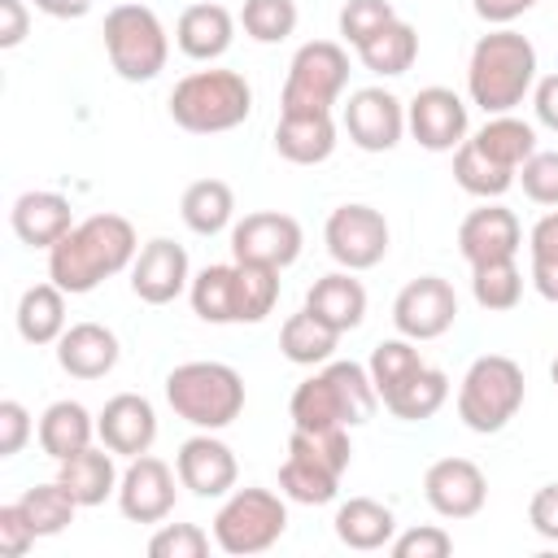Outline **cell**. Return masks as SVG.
<instances>
[{
	"label": "cell",
	"mask_w": 558,
	"mask_h": 558,
	"mask_svg": "<svg viewBox=\"0 0 558 558\" xmlns=\"http://www.w3.org/2000/svg\"><path fill=\"white\" fill-rule=\"evenodd\" d=\"M279 301V270L262 262H235V323H262Z\"/></svg>",
	"instance_id": "obj_38"
},
{
	"label": "cell",
	"mask_w": 558,
	"mask_h": 558,
	"mask_svg": "<svg viewBox=\"0 0 558 558\" xmlns=\"http://www.w3.org/2000/svg\"><path fill=\"white\" fill-rule=\"evenodd\" d=\"M9 227L22 244L52 248L74 227V214H70V201L61 192H22L9 209Z\"/></svg>",
	"instance_id": "obj_22"
},
{
	"label": "cell",
	"mask_w": 558,
	"mask_h": 558,
	"mask_svg": "<svg viewBox=\"0 0 558 558\" xmlns=\"http://www.w3.org/2000/svg\"><path fill=\"white\" fill-rule=\"evenodd\" d=\"M192 314L205 323H235V262L231 266H205L187 288Z\"/></svg>",
	"instance_id": "obj_37"
},
{
	"label": "cell",
	"mask_w": 558,
	"mask_h": 558,
	"mask_svg": "<svg viewBox=\"0 0 558 558\" xmlns=\"http://www.w3.org/2000/svg\"><path fill=\"white\" fill-rule=\"evenodd\" d=\"M523 405V366L506 353H484L466 366L462 384H458V418L480 432L493 436L501 432Z\"/></svg>",
	"instance_id": "obj_6"
},
{
	"label": "cell",
	"mask_w": 558,
	"mask_h": 558,
	"mask_svg": "<svg viewBox=\"0 0 558 558\" xmlns=\"http://www.w3.org/2000/svg\"><path fill=\"white\" fill-rule=\"evenodd\" d=\"M301 222L292 214H279V209H257V214H244L235 227H231V257L235 262H262V266H292L301 257Z\"/></svg>",
	"instance_id": "obj_12"
},
{
	"label": "cell",
	"mask_w": 558,
	"mask_h": 558,
	"mask_svg": "<svg viewBox=\"0 0 558 558\" xmlns=\"http://www.w3.org/2000/svg\"><path fill=\"white\" fill-rule=\"evenodd\" d=\"M392 17H397V9L388 0H344V9H340V35L357 48L375 31H384Z\"/></svg>",
	"instance_id": "obj_45"
},
{
	"label": "cell",
	"mask_w": 558,
	"mask_h": 558,
	"mask_svg": "<svg viewBox=\"0 0 558 558\" xmlns=\"http://www.w3.org/2000/svg\"><path fill=\"white\" fill-rule=\"evenodd\" d=\"M336 536H340V545H349V549H384V545H392V536H397V514L384 506V501H375V497H349L340 510H336Z\"/></svg>",
	"instance_id": "obj_26"
},
{
	"label": "cell",
	"mask_w": 558,
	"mask_h": 558,
	"mask_svg": "<svg viewBox=\"0 0 558 558\" xmlns=\"http://www.w3.org/2000/svg\"><path fill=\"white\" fill-rule=\"evenodd\" d=\"M248 113H253V87L235 70H192L170 92V118L192 135L231 131Z\"/></svg>",
	"instance_id": "obj_5"
},
{
	"label": "cell",
	"mask_w": 558,
	"mask_h": 558,
	"mask_svg": "<svg viewBox=\"0 0 558 558\" xmlns=\"http://www.w3.org/2000/svg\"><path fill=\"white\" fill-rule=\"evenodd\" d=\"M375 405H379V392L366 366L323 362V371L296 384L288 414H292V427L318 432V427H362L375 414Z\"/></svg>",
	"instance_id": "obj_3"
},
{
	"label": "cell",
	"mask_w": 558,
	"mask_h": 558,
	"mask_svg": "<svg viewBox=\"0 0 558 558\" xmlns=\"http://www.w3.org/2000/svg\"><path fill=\"white\" fill-rule=\"evenodd\" d=\"M192 288V266H187V248L157 235L148 240L135 262H131V292L144 305H170L179 292Z\"/></svg>",
	"instance_id": "obj_16"
},
{
	"label": "cell",
	"mask_w": 558,
	"mask_h": 558,
	"mask_svg": "<svg viewBox=\"0 0 558 558\" xmlns=\"http://www.w3.org/2000/svg\"><path fill=\"white\" fill-rule=\"evenodd\" d=\"M323 240L344 270H371L388 257V218L371 205H340L327 214Z\"/></svg>",
	"instance_id": "obj_10"
},
{
	"label": "cell",
	"mask_w": 558,
	"mask_h": 558,
	"mask_svg": "<svg viewBox=\"0 0 558 558\" xmlns=\"http://www.w3.org/2000/svg\"><path fill=\"white\" fill-rule=\"evenodd\" d=\"M305 310L344 336L366 318V288H362V279H353V270H331L310 283Z\"/></svg>",
	"instance_id": "obj_25"
},
{
	"label": "cell",
	"mask_w": 558,
	"mask_h": 558,
	"mask_svg": "<svg viewBox=\"0 0 558 558\" xmlns=\"http://www.w3.org/2000/svg\"><path fill=\"white\" fill-rule=\"evenodd\" d=\"M519 183H523V196L536 201V205H549L558 209V148H536L523 166H519Z\"/></svg>",
	"instance_id": "obj_46"
},
{
	"label": "cell",
	"mask_w": 558,
	"mask_h": 558,
	"mask_svg": "<svg viewBox=\"0 0 558 558\" xmlns=\"http://www.w3.org/2000/svg\"><path fill=\"white\" fill-rule=\"evenodd\" d=\"M405 126L427 153H453L466 140V100L449 87H423L405 105Z\"/></svg>",
	"instance_id": "obj_15"
},
{
	"label": "cell",
	"mask_w": 558,
	"mask_h": 558,
	"mask_svg": "<svg viewBox=\"0 0 558 558\" xmlns=\"http://www.w3.org/2000/svg\"><path fill=\"white\" fill-rule=\"evenodd\" d=\"M279 493L288 501H301V506H327L340 493V471H331L314 453L288 445V458L279 466Z\"/></svg>",
	"instance_id": "obj_29"
},
{
	"label": "cell",
	"mask_w": 558,
	"mask_h": 558,
	"mask_svg": "<svg viewBox=\"0 0 558 558\" xmlns=\"http://www.w3.org/2000/svg\"><path fill=\"white\" fill-rule=\"evenodd\" d=\"M174 480L179 471H170L161 458L153 453L131 458V466L118 480V510L131 523H161L174 510Z\"/></svg>",
	"instance_id": "obj_18"
},
{
	"label": "cell",
	"mask_w": 558,
	"mask_h": 558,
	"mask_svg": "<svg viewBox=\"0 0 558 558\" xmlns=\"http://www.w3.org/2000/svg\"><path fill=\"white\" fill-rule=\"evenodd\" d=\"M105 52H109V65L118 70V78L148 83L166 70L170 39H166L161 17L148 4L126 0V4H113L105 13Z\"/></svg>",
	"instance_id": "obj_7"
},
{
	"label": "cell",
	"mask_w": 558,
	"mask_h": 558,
	"mask_svg": "<svg viewBox=\"0 0 558 558\" xmlns=\"http://www.w3.org/2000/svg\"><path fill=\"white\" fill-rule=\"evenodd\" d=\"M292 449H305L314 453L318 462H327L331 471H349V458H353V445H349V427H318V432H301L292 427Z\"/></svg>",
	"instance_id": "obj_44"
},
{
	"label": "cell",
	"mask_w": 558,
	"mask_h": 558,
	"mask_svg": "<svg viewBox=\"0 0 558 558\" xmlns=\"http://www.w3.org/2000/svg\"><path fill=\"white\" fill-rule=\"evenodd\" d=\"M240 26L257 44H279L296 31V0H244Z\"/></svg>",
	"instance_id": "obj_43"
},
{
	"label": "cell",
	"mask_w": 558,
	"mask_h": 558,
	"mask_svg": "<svg viewBox=\"0 0 558 558\" xmlns=\"http://www.w3.org/2000/svg\"><path fill=\"white\" fill-rule=\"evenodd\" d=\"M453 318H458V292L440 275L410 279L392 301V327L405 340H436L453 327Z\"/></svg>",
	"instance_id": "obj_11"
},
{
	"label": "cell",
	"mask_w": 558,
	"mask_h": 558,
	"mask_svg": "<svg viewBox=\"0 0 558 558\" xmlns=\"http://www.w3.org/2000/svg\"><path fill=\"white\" fill-rule=\"evenodd\" d=\"M118 336L105 323H74L57 340V366L74 379H105L118 366Z\"/></svg>",
	"instance_id": "obj_21"
},
{
	"label": "cell",
	"mask_w": 558,
	"mask_h": 558,
	"mask_svg": "<svg viewBox=\"0 0 558 558\" xmlns=\"http://www.w3.org/2000/svg\"><path fill=\"white\" fill-rule=\"evenodd\" d=\"M344 131L362 153H388L405 135V105L384 87H357L344 100Z\"/></svg>",
	"instance_id": "obj_13"
},
{
	"label": "cell",
	"mask_w": 558,
	"mask_h": 558,
	"mask_svg": "<svg viewBox=\"0 0 558 558\" xmlns=\"http://www.w3.org/2000/svg\"><path fill=\"white\" fill-rule=\"evenodd\" d=\"M471 292H475V305H480V310L506 314V310H514L519 296H523V270L514 266V257L471 266Z\"/></svg>",
	"instance_id": "obj_39"
},
{
	"label": "cell",
	"mask_w": 558,
	"mask_h": 558,
	"mask_svg": "<svg viewBox=\"0 0 558 558\" xmlns=\"http://www.w3.org/2000/svg\"><path fill=\"white\" fill-rule=\"evenodd\" d=\"M536 0H471V9L488 22V26H510L514 17H523Z\"/></svg>",
	"instance_id": "obj_54"
},
{
	"label": "cell",
	"mask_w": 558,
	"mask_h": 558,
	"mask_svg": "<svg viewBox=\"0 0 558 558\" xmlns=\"http://www.w3.org/2000/svg\"><path fill=\"white\" fill-rule=\"evenodd\" d=\"M235 39V17L222 4H187L174 22V44L192 61H218Z\"/></svg>",
	"instance_id": "obj_23"
},
{
	"label": "cell",
	"mask_w": 558,
	"mask_h": 558,
	"mask_svg": "<svg viewBox=\"0 0 558 558\" xmlns=\"http://www.w3.org/2000/svg\"><path fill=\"white\" fill-rule=\"evenodd\" d=\"M174 471H179V484L196 497H227L240 480V466H235V453L227 440H218L214 432H201V436H187L174 453Z\"/></svg>",
	"instance_id": "obj_17"
},
{
	"label": "cell",
	"mask_w": 558,
	"mask_h": 558,
	"mask_svg": "<svg viewBox=\"0 0 558 558\" xmlns=\"http://www.w3.org/2000/svg\"><path fill=\"white\" fill-rule=\"evenodd\" d=\"M453 179H458L462 192H471V196H480V201H497V196H506V192L514 187L519 170L497 166V161L484 157L471 140H462L458 153H453Z\"/></svg>",
	"instance_id": "obj_36"
},
{
	"label": "cell",
	"mask_w": 558,
	"mask_h": 558,
	"mask_svg": "<svg viewBox=\"0 0 558 558\" xmlns=\"http://www.w3.org/2000/svg\"><path fill=\"white\" fill-rule=\"evenodd\" d=\"M135 253L140 240L122 214H92L48 248V279L70 296H83L105 279L122 275L135 262Z\"/></svg>",
	"instance_id": "obj_1"
},
{
	"label": "cell",
	"mask_w": 558,
	"mask_h": 558,
	"mask_svg": "<svg viewBox=\"0 0 558 558\" xmlns=\"http://www.w3.org/2000/svg\"><path fill=\"white\" fill-rule=\"evenodd\" d=\"M31 440V414L22 401H0V458L22 453V445Z\"/></svg>",
	"instance_id": "obj_50"
},
{
	"label": "cell",
	"mask_w": 558,
	"mask_h": 558,
	"mask_svg": "<svg viewBox=\"0 0 558 558\" xmlns=\"http://www.w3.org/2000/svg\"><path fill=\"white\" fill-rule=\"evenodd\" d=\"M349 83V52L336 39H310L292 52L279 113H331Z\"/></svg>",
	"instance_id": "obj_9"
},
{
	"label": "cell",
	"mask_w": 558,
	"mask_h": 558,
	"mask_svg": "<svg viewBox=\"0 0 558 558\" xmlns=\"http://www.w3.org/2000/svg\"><path fill=\"white\" fill-rule=\"evenodd\" d=\"M35 541H39V532L31 527L26 510H22L17 501L0 506V554H9V558H22V554H26Z\"/></svg>",
	"instance_id": "obj_49"
},
{
	"label": "cell",
	"mask_w": 558,
	"mask_h": 558,
	"mask_svg": "<svg viewBox=\"0 0 558 558\" xmlns=\"http://www.w3.org/2000/svg\"><path fill=\"white\" fill-rule=\"evenodd\" d=\"M153 558H205L209 554V532L196 523H166L148 541Z\"/></svg>",
	"instance_id": "obj_47"
},
{
	"label": "cell",
	"mask_w": 558,
	"mask_h": 558,
	"mask_svg": "<svg viewBox=\"0 0 558 558\" xmlns=\"http://www.w3.org/2000/svg\"><path fill=\"white\" fill-rule=\"evenodd\" d=\"M527 253H532V283H536V292L558 305V209L536 218V227L527 235Z\"/></svg>",
	"instance_id": "obj_42"
},
{
	"label": "cell",
	"mask_w": 558,
	"mask_h": 558,
	"mask_svg": "<svg viewBox=\"0 0 558 558\" xmlns=\"http://www.w3.org/2000/svg\"><path fill=\"white\" fill-rule=\"evenodd\" d=\"M166 401L183 423L222 432L244 410V379L227 362H183L166 375Z\"/></svg>",
	"instance_id": "obj_4"
},
{
	"label": "cell",
	"mask_w": 558,
	"mask_h": 558,
	"mask_svg": "<svg viewBox=\"0 0 558 558\" xmlns=\"http://www.w3.org/2000/svg\"><path fill=\"white\" fill-rule=\"evenodd\" d=\"M179 214H183L187 231H196V235H218V231H227L231 218H235V192H231V183H222V179H196V183L183 192Z\"/></svg>",
	"instance_id": "obj_35"
},
{
	"label": "cell",
	"mask_w": 558,
	"mask_h": 558,
	"mask_svg": "<svg viewBox=\"0 0 558 558\" xmlns=\"http://www.w3.org/2000/svg\"><path fill=\"white\" fill-rule=\"evenodd\" d=\"M471 144H475L484 157H493L497 166L519 170V166L536 153V131H532V122H523V118H514V113H493V118L471 135Z\"/></svg>",
	"instance_id": "obj_34"
},
{
	"label": "cell",
	"mask_w": 558,
	"mask_h": 558,
	"mask_svg": "<svg viewBox=\"0 0 558 558\" xmlns=\"http://www.w3.org/2000/svg\"><path fill=\"white\" fill-rule=\"evenodd\" d=\"M17 506L26 510V519H31V527H35L39 536H57V532H65V527L74 523V510H78L74 493H70L61 480L26 488V493L17 497Z\"/></svg>",
	"instance_id": "obj_40"
},
{
	"label": "cell",
	"mask_w": 558,
	"mask_h": 558,
	"mask_svg": "<svg viewBox=\"0 0 558 558\" xmlns=\"http://www.w3.org/2000/svg\"><path fill=\"white\" fill-rule=\"evenodd\" d=\"M549 379H554V388H558V357L549 362Z\"/></svg>",
	"instance_id": "obj_56"
},
{
	"label": "cell",
	"mask_w": 558,
	"mask_h": 558,
	"mask_svg": "<svg viewBox=\"0 0 558 558\" xmlns=\"http://www.w3.org/2000/svg\"><path fill=\"white\" fill-rule=\"evenodd\" d=\"M532 109H536V122H541V126L558 131V74L536 78V87H532Z\"/></svg>",
	"instance_id": "obj_53"
},
{
	"label": "cell",
	"mask_w": 558,
	"mask_h": 558,
	"mask_svg": "<svg viewBox=\"0 0 558 558\" xmlns=\"http://www.w3.org/2000/svg\"><path fill=\"white\" fill-rule=\"evenodd\" d=\"M31 31V13L22 0H0V48H17Z\"/></svg>",
	"instance_id": "obj_52"
},
{
	"label": "cell",
	"mask_w": 558,
	"mask_h": 558,
	"mask_svg": "<svg viewBox=\"0 0 558 558\" xmlns=\"http://www.w3.org/2000/svg\"><path fill=\"white\" fill-rule=\"evenodd\" d=\"M336 344H340V331L327 327V323H323L318 314H310L305 305H301L296 314H288L283 327H279V349H283V357L296 362V366H323V362H331Z\"/></svg>",
	"instance_id": "obj_31"
},
{
	"label": "cell",
	"mask_w": 558,
	"mask_h": 558,
	"mask_svg": "<svg viewBox=\"0 0 558 558\" xmlns=\"http://www.w3.org/2000/svg\"><path fill=\"white\" fill-rule=\"evenodd\" d=\"M536 87V48L527 35L497 26L475 39L471 61H466V96L480 105L488 118L510 113L523 105V96Z\"/></svg>",
	"instance_id": "obj_2"
},
{
	"label": "cell",
	"mask_w": 558,
	"mask_h": 558,
	"mask_svg": "<svg viewBox=\"0 0 558 558\" xmlns=\"http://www.w3.org/2000/svg\"><path fill=\"white\" fill-rule=\"evenodd\" d=\"M445 397H449V375L423 362L405 384H397L384 397V410L392 418H401V423H423V418H432L445 405Z\"/></svg>",
	"instance_id": "obj_33"
},
{
	"label": "cell",
	"mask_w": 558,
	"mask_h": 558,
	"mask_svg": "<svg viewBox=\"0 0 558 558\" xmlns=\"http://www.w3.org/2000/svg\"><path fill=\"white\" fill-rule=\"evenodd\" d=\"M96 436L105 449L122 453V458H140L153 449L157 440V410L148 397L140 392H118L105 401V410L96 414Z\"/></svg>",
	"instance_id": "obj_20"
},
{
	"label": "cell",
	"mask_w": 558,
	"mask_h": 558,
	"mask_svg": "<svg viewBox=\"0 0 558 558\" xmlns=\"http://www.w3.org/2000/svg\"><path fill=\"white\" fill-rule=\"evenodd\" d=\"M414 57H418V31L410 26V22H401V17H392L384 31H375L366 44H357V61L371 70V74H379V78H397V74H405L410 65H414Z\"/></svg>",
	"instance_id": "obj_32"
},
{
	"label": "cell",
	"mask_w": 558,
	"mask_h": 558,
	"mask_svg": "<svg viewBox=\"0 0 558 558\" xmlns=\"http://www.w3.org/2000/svg\"><path fill=\"white\" fill-rule=\"evenodd\" d=\"M527 523L536 527V536L558 545V484H541L527 501Z\"/></svg>",
	"instance_id": "obj_51"
},
{
	"label": "cell",
	"mask_w": 558,
	"mask_h": 558,
	"mask_svg": "<svg viewBox=\"0 0 558 558\" xmlns=\"http://www.w3.org/2000/svg\"><path fill=\"white\" fill-rule=\"evenodd\" d=\"M397 558H449L453 554V536L436 523H423V527H410L401 536H392L388 545Z\"/></svg>",
	"instance_id": "obj_48"
},
{
	"label": "cell",
	"mask_w": 558,
	"mask_h": 558,
	"mask_svg": "<svg viewBox=\"0 0 558 558\" xmlns=\"http://www.w3.org/2000/svg\"><path fill=\"white\" fill-rule=\"evenodd\" d=\"M288 527V506L270 488H231L214 514V545L231 558L266 554Z\"/></svg>",
	"instance_id": "obj_8"
},
{
	"label": "cell",
	"mask_w": 558,
	"mask_h": 558,
	"mask_svg": "<svg viewBox=\"0 0 558 558\" xmlns=\"http://www.w3.org/2000/svg\"><path fill=\"white\" fill-rule=\"evenodd\" d=\"M92 436H96V418L78 401H52L39 414V449L52 462H65V458L83 453L92 445Z\"/></svg>",
	"instance_id": "obj_27"
},
{
	"label": "cell",
	"mask_w": 558,
	"mask_h": 558,
	"mask_svg": "<svg viewBox=\"0 0 558 558\" xmlns=\"http://www.w3.org/2000/svg\"><path fill=\"white\" fill-rule=\"evenodd\" d=\"M423 497L440 519H471L488 501V480L471 458H436L423 475Z\"/></svg>",
	"instance_id": "obj_14"
},
{
	"label": "cell",
	"mask_w": 558,
	"mask_h": 558,
	"mask_svg": "<svg viewBox=\"0 0 558 558\" xmlns=\"http://www.w3.org/2000/svg\"><path fill=\"white\" fill-rule=\"evenodd\" d=\"M523 248V227L514 218V209L506 205H480L462 218L458 227V253L471 262V266H484V262H506Z\"/></svg>",
	"instance_id": "obj_19"
},
{
	"label": "cell",
	"mask_w": 558,
	"mask_h": 558,
	"mask_svg": "<svg viewBox=\"0 0 558 558\" xmlns=\"http://www.w3.org/2000/svg\"><path fill=\"white\" fill-rule=\"evenodd\" d=\"M275 153L292 166H318L336 153V122L331 113H279L275 122Z\"/></svg>",
	"instance_id": "obj_24"
},
{
	"label": "cell",
	"mask_w": 558,
	"mask_h": 558,
	"mask_svg": "<svg viewBox=\"0 0 558 558\" xmlns=\"http://www.w3.org/2000/svg\"><path fill=\"white\" fill-rule=\"evenodd\" d=\"M61 471H57V480L74 493V501L78 506H100L105 497H113L118 493V466H113V449H83V453H74V458H65V462H57Z\"/></svg>",
	"instance_id": "obj_28"
},
{
	"label": "cell",
	"mask_w": 558,
	"mask_h": 558,
	"mask_svg": "<svg viewBox=\"0 0 558 558\" xmlns=\"http://www.w3.org/2000/svg\"><path fill=\"white\" fill-rule=\"evenodd\" d=\"M35 9L48 13V17L74 22V17H87V13H92V0H35Z\"/></svg>",
	"instance_id": "obj_55"
},
{
	"label": "cell",
	"mask_w": 558,
	"mask_h": 558,
	"mask_svg": "<svg viewBox=\"0 0 558 558\" xmlns=\"http://www.w3.org/2000/svg\"><path fill=\"white\" fill-rule=\"evenodd\" d=\"M17 336L26 344H57L65 336V292L52 279L22 292V301H17Z\"/></svg>",
	"instance_id": "obj_30"
},
{
	"label": "cell",
	"mask_w": 558,
	"mask_h": 558,
	"mask_svg": "<svg viewBox=\"0 0 558 558\" xmlns=\"http://www.w3.org/2000/svg\"><path fill=\"white\" fill-rule=\"evenodd\" d=\"M418 366H423V357H418L414 340H405V336H397V340H379V344H375V353H371V362H366V371H371V384H375L379 401H384L397 384H405Z\"/></svg>",
	"instance_id": "obj_41"
}]
</instances>
